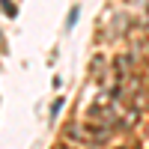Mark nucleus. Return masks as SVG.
<instances>
[{
	"instance_id": "nucleus-2",
	"label": "nucleus",
	"mask_w": 149,
	"mask_h": 149,
	"mask_svg": "<svg viewBox=\"0 0 149 149\" xmlns=\"http://www.w3.org/2000/svg\"><path fill=\"white\" fill-rule=\"evenodd\" d=\"M125 30H128V12H116L113 21H110V27H107V36L116 39V36H122Z\"/></svg>"
},
{
	"instance_id": "nucleus-3",
	"label": "nucleus",
	"mask_w": 149,
	"mask_h": 149,
	"mask_svg": "<svg viewBox=\"0 0 149 149\" xmlns=\"http://www.w3.org/2000/svg\"><path fill=\"white\" fill-rule=\"evenodd\" d=\"M90 72L98 74V72H104V54H95V60L90 63Z\"/></svg>"
},
{
	"instance_id": "nucleus-5",
	"label": "nucleus",
	"mask_w": 149,
	"mask_h": 149,
	"mask_svg": "<svg viewBox=\"0 0 149 149\" xmlns=\"http://www.w3.org/2000/svg\"><path fill=\"white\" fill-rule=\"evenodd\" d=\"M0 6H3V12H6V15H15V6H12L9 0H3V3H0Z\"/></svg>"
},
{
	"instance_id": "nucleus-4",
	"label": "nucleus",
	"mask_w": 149,
	"mask_h": 149,
	"mask_svg": "<svg viewBox=\"0 0 149 149\" xmlns=\"http://www.w3.org/2000/svg\"><path fill=\"white\" fill-rule=\"evenodd\" d=\"M78 15H81V9H78V6H74V9L69 12V18H66V27H69V30L74 27V21H78Z\"/></svg>"
},
{
	"instance_id": "nucleus-1",
	"label": "nucleus",
	"mask_w": 149,
	"mask_h": 149,
	"mask_svg": "<svg viewBox=\"0 0 149 149\" xmlns=\"http://www.w3.org/2000/svg\"><path fill=\"white\" fill-rule=\"evenodd\" d=\"M66 137L74 140V143H84V146H93L90 134H86V125H78V122H69L66 125Z\"/></svg>"
},
{
	"instance_id": "nucleus-6",
	"label": "nucleus",
	"mask_w": 149,
	"mask_h": 149,
	"mask_svg": "<svg viewBox=\"0 0 149 149\" xmlns=\"http://www.w3.org/2000/svg\"><path fill=\"white\" fill-rule=\"evenodd\" d=\"M60 107H63V98H57V102L51 104V116H57V113H60Z\"/></svg>"
}]
</instances>
